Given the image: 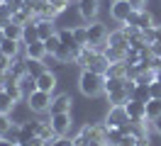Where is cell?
I'll return each instance as SVG.
<instances>
[{"label": "cell", "mask_w": 161, "mask_h": 146, "mask_svg": "<svg viewBox=\"0 0 161 146\" xmlns=\"http://www.w3.org/2000/svg\"><path fill=\"white\" fill-rule=\"evenodd\" d=\"M78 88L86 97H98L105 93V73L91 71V68H83L78 76Z\"/></svg>", "instance_id": "cell-1"}, {"label": "cell", "mask_w": 161, "mask_h": 146, "mask_svg": "<svg viewBox=\"0 0 161 146\" xmlns=\"http://www.w3.org/2000/svg\"><path fill=\"white\" fill-rule=\"evenodd\" d=\"M39 39V32H37V19L30 22V24H25V34H22V44H32V41H37Z\"/></svg>", "instance_id": "cell-29"}, {"label": "cell", "mask_w": 161, "mask_h": 146, "mask_svg": "<svg viewBox=\"0 0 161 146\" xmlns=\"http://www.w3.org/2000/svg\"><path fill=\"white\" fill-rule=\"evenodd\" d=\"M25 66H27V73H32V76H42V73L47 71L44 61H39V58H27L25 56Z\"/></svg>", "instance_id": "cell-26"}, {"label": "cell", "mask_w": 161, "mask_h": 146, "mask_svg": "<svg viewBox=\"0 0 161 146\" xmlns=\"http://www.w3.org/2000/svg\"><path fill=\"white\" fill-rule=\"evenodd\" d=\"M56 88V76L51 71H44L42 76H37V90H44V93H51Z\"/></svg>", "instance_id": "cell-15"}, {"label": "cell", "mask_w": 161, "mask_h": 146, "mask_svg": "<svg viewBox=\"0 0 161 146\" xmlns=\"http://www.w3.org/2000/svg\"><path fill=\"white\" fill-rule=\"evenodd\" d=\"M3 32H5V37H8V39H15V41H22V34H25V27H22V24H17V22H10V24H5V27H3Z\"/></svg>", "instance_id": "cell-23"}, {"label": "cell", "mask_w": 161, "mask_h": 146, "mask_svg": "<svg viewBox=\"0 0 161 146\" xmlns=\"http://www.w3.org/2000/svg\"><path fill=\"white\" fill-rule=\"evenodd\" d=\"M71 95H56L51 100V115H59V112H71Z\"/></svg>", "instance_id": "cell-13"}, {"label": "cell", "mask_w": 161, "mask_h": 146, "mask_svg": "<svg viewBox=\"0 0 161 146\" xmlns=\"http://www.w3.org/2000/svg\"><path fill=\"white\" fill-rule=\"evenodd\" d=\"M73 39L78 46H88V27H73Z\"/></svg>", "instance_id": "cell-34"}, {"label": "cell", "mask_w": 161, "mask_h": 146, "mask_svg": "<svg viewBox=\"0 0 161 146\" xmlns=\"http://www.w3.org/2000/svg\"><path fill=\"white\" fill-rule=\"evenodd\" d=\"M0 146H20L15 139H10V136H0Z\"/></svg>", "instance_id": "cell-41"}, {"label": "cell", "mask_w": 161, "mask_h": 146, "mask_svg": "<svg viewBox=\"0 0 161 146\" xmlns=\"http://www.w3.org/2000/svg\"><path fill=\"white\" fill-rule=\"evenodd\" d=\"M25 56L44 61V58H47V46H44V41L37 39V41H32V44H25Z\"/></svg>", "instance_id": "cell-12"}, {"label": "cell", "mask_w": 161, "mask_h": 146, "mask_svg": "<svg viewBox=\"0 0 161 146\" xmlns=\"http://www.w3.org/2000/svg\"><path fill=\"white\" fill-rule=\"evenodd\" d=\"M44 46H47V56H56V51L61 49V39H59V34H54V37H49V39H44Z\"/></svg>", "instance_id": "cell-32"}, {"label": "cell", "mask_w": 161, "mask_h": 146, "mask_svg": "<svg viewBox=\"0 0 161 146\" xmlns=\"http://www.w3.org/2000/svg\"><path fill=\"white\" fill-rule=\"evenodd\" d=\"M39 124L42 122H20V132H17V144H27L32 136L39 134Z\"/></svg>", "instance_id": "cell-10"}, {"label": "cell", "mask_w": 161, "mask_h": 146, "mask_svg": "<svg viewBox=\"0 0 161 146\" xmlns=\"http://www.w3.org/2000/svg\"><path fill=\"white\" fill-rule=\"evenodd\" d=\"M17 83H20L22 95H25V97H27V95H32V93L37 90V76H32V73H25L22 78H17Z\"/></svg>", "instance_id": "cell-16"}, {"label": "cell", "mask_w": 161, "mask_h": 146, "mask_svg": "<svg viewBox=\"0 0 161 146\" xmlns=\"http://www.w3.org/2000/svg\"><path fill=\"white\" fill-rule=\"evenodd\" d=\"M98 12H100V3L98 0H78V15L86 22H95Z\"/></svg>", "instance_id": "cell-8"}, {"label": "cell", "mask_w": 161, "mask_h": 146, "mask_svg": "<svg viewBox=\"0 0 161 146\" xmlns=\"http://www.w3.org/2000/svg\"><path fill=\"white\" fill-rule=\"evenodd\" d=\"M161 117V100L159 97H151L149 102H147V119H159Z\"/></svg>", "instance_id": "cell-28"}, {"label": "cell", "mask_w": 161, "mask_h": 146, "mask_svg": "<svg viewBox=\"0 0 161 146\" xmlns=\"http://www.w3.org/2000/svg\"><path fill=\"white\" fill-rule=\"evenodd\" d=\"M69 3H71V0H49V5H51V10H54V12H56V15H61V12H64V10L69 8Z\"/></svg>", "instance_id": "cell-36"}, {"label": "cell", "mask_w": 161, "mask_h": 146, "mask_svg": "<svg viewBox=\"0 0 161 146\" xmlns=\"http://www.w3.org/2000/svg\"><path fill=\"white\" fill-rule=\"evenodd\" d=\"M12 127H15V124L10 122V117H8V115H0V136H8Z\"/></svg>", "instance_id": "cell-35"}, {"label": "cell", "mask_w": 161, "mask_h": 146, "mask_svg": "<svg viewBox=\"0 0 161 146\" xmlns=\"http://www.w3.org/2000/svg\"><path fill=\"white\" fill-rule=\"evenodd\" d=\"M39 136L47 141V144H54L56 139H59V134L54 132V127H51V122H42L39 124Z\"/></svg>", "instance_id": "cell-25"}, {"label": "cell", "mask_w": 161, "mask_h": 146, "mask_svg": "<svg viewBox=\"0 0 161 146\" xmlns=\"http://www.w3.org/2000/svg\"><path fill=\"white\" fill-rule=\"evenodd\" d=\"M12 110H15V97L0 90V115H10Z\"/></svg>", "instance_id": "cell-27"}, {"label": "cell", "mask_w": 161, "mask_h": 146, "mask_svg": "<svg viewBox=\"0 0 161 146\" xmlns=\"http://www.w3.org/2000/svg\"><path fill=\"white\" fill-rule=\"evenodd\" d=\"M149 93H151V97H159V100H161V80L149 83Z\"/></svg>", "instance_id": "cell-37"}, {"label": "cell", "mask_w": 161, "mask_h": 146, "mask_svg": "<svg viewBox=\"0 0 161 146\" xmlns=\"http://www.w3.org/2000/svg\"><path fill=\"white\" fill-rule=\"evenodd\" d=\"M108 46H115V49H130V39L127 34L117 29V32H110V41H108Z\"/></svg>", "instance_id": "cell-17"}, {"label": "cell", "mask_w": 161, "mask_h": 146, "mask_svg": "<svg viewBox=\"0 0 161 146\" xmlns=\"http://www.w3.org/2000/svg\"><path fill=\"white\" fill-rule=\"evenodd\" d=\"M37 32H39L42 41L54 37V34H56V32H54V19H37Z\"/></svg>", "instance_id": "cell-20"}, {"label": "cell", "mask_w": 161, "mask_h": 146, "mask_svg": "<svg viewBox=\"0 0 161 146\" xmlns=\"http://www.w3.org/2000/svg\"><path fill=\"white\" fill-rule=\"evenodd\" d=\"M110 41V32L100 22H88V46H93L95 51H105Z\"/></svg>", "instance_id": "cell-2"}, {"label": "cell", "mask_w": 161, "mask_h": 146, "mask_svg": "<svg viewBox=\"0 0 161 146\" xmlns=\"http://www.w3.org/2000/svg\"><path fill=\"white\" fill-rule=\"evenodd\" d=\"M51 127L59 136H66V132L71 129V112H59V115H51Z\"/></svg>", "instance_id": "cell-11"}, {"label": "cell", "mask_w": 161, "mask_h": 146, "mask_svg": "<svg viewBox=\"0 0 161 146\" xmlns=\"http://www.w3.org/2000/svg\"><path fill=\"white\" fill-rule=\"evenodd\" d=\"M108 100H110V105H127L130 102V90L127 88L112 90V93H108Z\"/></svg>", "instance_id": "cell-22"}, {"label": "cell", "mask_w": 161, "mask_h": 146, "mask_svg": "<svg viewBox=\"0 0 161 146\" xmlns=\"http://www.w3.org/2000/svg\"><path fill=\"white\" fill-rule=\"evenodd\" d=\"M22 146H49V144H47V141H44V139L37 134V136H32L30 141H27V144H22Z\"/></svg>", "instance_id": "cell-39"}, {"label": "cell", "mask_w": 161, "mask_h": 146, "mask_svg": "<svg viewBox=\"0 0 161 146\" xmlns=\"http://www.w3.org/2000/svg\"><path fill=\"white\" fill-rule=\"evenodd\" d=\"M8 73H10V76H15V78H22L25 73H27L25 61H15V58H12V61H10V68H8Z\"/></svg>", "instance_id": "cell-33"}, {"label": "cell", "mask_w": 161, "mask_h": 146, "mask_svg": "<svg viewBox=\"0 0 161 146\" xmlns=\"http://www.w3.org/2000/svg\"><path fill=\"white\" fill-rule=\"evenodd\" d=\"M130 3H132L134 10H144V3H147V0H130Z\"/></svg>", "instance_id": "cell-42"}, {"label": "cell", "mask_w": 161, "mask_h": 146, "mask_svg": "<svg viewBox=\"0 0 161 146\" xmlns=\"http://www.w3.org/2000/svg\"><path fill=\"white\" fill-rule=\"evenodd\" d=\"M3 39H5V32H3V29H0V44H3Z\"/></svg>", "instance_id": "cell-45"}, {"label": "cell", "mask_w": 161, "mask_h": 146, "mask_svg": "<svg viewBox=\"0 0 161 146\" xmlns=\"http://www.w3.org/2000/svg\"><path fill=\"white\" fill-rule=\"evenodd\" d=\"M80 134L88 139V144H108V127L105 124H86Z\"/></svg>", "instance_id": "cell-5"}, {"label": "cell", "mask_w": 161, "mask_h": 146, "mask_svg": "<svg viewBox=\"0 0 161 146\" xmlns=\"http://www.w3.org/2000/svg\"><path fill=\"white\" fill-rule=\"evenodd\" d=\"M127 51L130 49H115V46H105V58L110 61V63H120V61H125L127 58Z\"/></svg>", "instance_id": "cell-19"}, {"label": "cell", "mask_w": 161, "mask_h": 146, "mask_svg": "<svg viewBox=\"0 0 161 146\" xmlns=\"http://www.w3.org/2000/svg\"><path fill=\"white\" fill-rule=\"evenodd\" d=\"M154 127H156V132H159V136H161V117H159V119H154Z\"/></svg>", "instance_id": "cell-44"}, {"label": "cell", "mask_w": 161, "mask_h": 146, "mask_svg": "<svg viewBox=\"0 0 161 146\" xmlns=\"http://www.w3.org/2000/svg\"><path fill=\"white\" fill-rule=\"evenodd\" d=\"M22 8H25V10H30L32 15L39 19L42 15H44V10L49 8V0H22Z\"/></svg>", "instance_id": "cell-14"}, {"label": "cell", "mask_w": 161, "mask_h": 146, "mask_svg": "<svg viewBox=\"0 0 161 146\" xmlns=\"http://www.w3.org/2000/svg\"><path fill=\"white\" fill-rule=\"evenodd\" d=\"M127 115L134 124H147V102H137V100H130L127 102Z\"/></svg>", "instance_id": "cell-7"}, {"label": "cell", "mask_w": 161, "mask_h": 146, "mask_svg": "<svg viewBox=\"0 0 161 146\" xmlns=\"http://www.w3.org/2000/svg\"><path fill=\"white\" fill-rule=\"evenodd\" d=\"M127 122H132L130 115H127V107L125 105H110V112L105 117V127L112 129V127H125Z\"/></svg>", "instance_id": "cell-4"}, {"label": "cell", "mask_w": 161, "mask_h": 146, "mask_svg": "<svg viewBox=\"0 0 161 146\" xmlns=\"http://www.w3.org/2000/svg\"><path fill=\"white\" fill-rule=\"evenodd\" d=\"M49 146H76L73 144V139H66V136H59L54 144H49Z\"/></svg>", "instance_id": "cell-40"}, {"label": "cell", "mask_w": 161, "mask_h": 146, "mask_svg": "<svg viewBox=\"0 0 161 146\" xmlns=\"http://www.w3.org/2000/svg\"><path fill=\"white\" fill-rule=\"evenodd\" d=\"M154 34H156V41H161V24H154Z\"/></svg>", "instance_id": "cell-43"}, {"label": "cell", "mask_w": 161, "mask_h": 146, "mask_svg": "<svg viewBox=\"0 0 161 146\" xmlns=\"http://www.w3.org/2000/svg\"><path fill=\"white\" fill-rule=\"evenodd\" d=\"M108 66H110V61L105 58V54H103V51H98L88 68H91V71H98V73H108Z\"/></svg>", "instance_id": "cell-24"}, {"label": "cell", "mask_w": 161, "mask_h": 146, "mask_svg": "<svg viewBox=\"0 0 161 146\" xmlns=\"http://www.w3.org/2000/svg\"><path fill=\"white\" fill-rule=\"evenodd\" d=\"M10 22H12V15L8 12V10H3V8H0V29L5 27V24H10Z\"/></svg>", "instance_id": "cell-38"}, {"label": "cell", "mask_w": 161, "mask_h": 146, "mask_svg": "<svg viewBox=\"0 0 161 146\" xmlns=\"http://www.w3.org/2000/svg\"><path fill=\"white\" fill-rule=\"evenodd\" d=\"M20 44L22 41H15V39H3V44H0V54H5L8 58H15L17 56V51H20Z\"/></svg>", "instance_id": "cell-18"}, {"label": "cell", "mask_w": 161, "mask_h": 146, "mask_svg": "<svg viewBox=\"0 0 161 146\" xmlns=\"http://www.w3.org/2000/svg\"><path fill=\"white\" fill-rule=\"evenodd\" d=\"M34 15H32L30 10H17V12H15V15H12V22H17V24H22V27H25V24H30V22H34Z\"/></svg>", "instance_id": "cell-30"}, {"label": "cell", "mask_w": 161, "mask_h": 146, "mask_svg": "<svg viewBox=\"0 0 161 146\" xmlns=\"http://www.w3.org/2000/svg\"><path fill=\"white\" fill-rule=\"evenodd\" d=\"M130 100H137V102H149L151 100V93H149V85L147 83H137L134 90H132V97Z\"/></svg>", "instance_id": "cell-21"}, {"label": "cell", "mask_w": 161, "mask_h": 146, "mask_svg": "<svg viewBox=\"0 0 161 146\" xmlns=\"http://www.w3.org/2000/svg\"><path fill=\"white\" fill-rule=\"evenodd\" d=\"M132 12H134V8H132L130 0H112V5H110V17L115 19V22H127Z\"/></svg>", "instance_id": "cell-6"}, {"label": "cell", "mask_w": 161, "mask_h": 146, "mask_svg": "<svg viewBox=\"0 0 161 146\" xmlns=\"http://www.w3.org/2000/svg\"><path fill=\"white\" fill-rule=\"evenodd\" d=\"M125 24H132V27H137V29H149V27H154V22H151V15L147 12V10H134V12L130 15V19H127Z\"/></svg>", "instance_id": "cell-9"}, {"label": "cell", "mask_w": 161, "mask_h": 146, "mask_svg": "<svg viewBox=\"0 0 161 146\" xmlns=\"http://www.w3.org/2000/svg\"><path fill=\"white\" fill-rule=\"evenodd\" d=\"M56 34H59V39H61V44H64V46L80 49L78 44H76V39H73V27H71V29H61V32H56Z\"/></svg>", "instance_id": "cell-31"}, {"label": "cell", "mask_w": 161, "mask_h": 146, "mask_svg": "<svg viewBox=\"0 0 161 146\" xmlns=\"http://www.w3.org/2000/svg\"><path fill=\"white\" fill-rule=\"evenodd\" d=\"M51 93H44V90H34L32 95H27V105H30L32 112H49L51 110Z\"/></svg>", "instance_id": "cell-3"}]
</instances>
